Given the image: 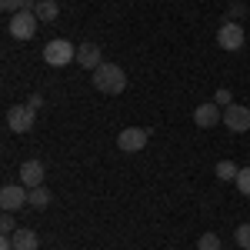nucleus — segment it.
I'll return each instance as SVG.
<instances>
[{
    "label": "nucleus",
    "mask_w": 250,
    "mask_h": 250,
    "mask_svg": "<svg viewBox=\"0 0 250 250\" xmlns=\"http://www.w3.org/2000/svg\"><path fill=\"white\" fill-rule=\"evenodd\" d=\"M94 87L100 94H124L127 90V74H124V67H117V63H100L94 70Z\"/></svg>",
    "instance_id": "f257e3e1"
},
{
    "label": "nucleus",
    "mask_w": 250,
    "mask_h": 250,
    "mask_svg": "<svg viewBox=\"0 0 250 250\" xmlns=\"http://www.w3.org/2000/svg\"><path fill=\"white\" fill-rule=\"evenodd\" d=\"M43 60H47V67H67L70 60H77V47L70 43V40H50L47 47H43Z\"/></svg>",
    "instance_id": "f03ea898"
},
{
    "label": "nucleus",
    "mask_w": 250,
    "mask_h": 250,
    "mask_svg": "<svg viewBox=\"0 0 250 250\" xmlns=\"http://www.w3.org/2000/svg\"><path fill=\"white\" fill-rule=\"evenodd\" d=\"M37 23L40 20L34 10H20V14H14L7 20V30H10V37H17V40H30L37 34Z\"/></svg>",
    "instance_id": "7ed1b4c3"
},
{
    "label": "nucleus",
    "mask_w": 250,
    "mask_h": 250,
    "mask_svg": "<svg viewBox=\"0 0 250 250\" xmlns=\"http://www.w3.org/2000/svg\"><path fill=\"white\" fill-rule=\"evenodd\" d=\"M147 140H150V130H144V127H124L117 134V147L124 154H140L147 147Z\"/></svg>",
    "instance_id": "20e7f679"
},
{
    "label": "nucleus",
    "mask_w": 250,
    "mask_h": 250,
    "mask_svg": "<svg viewBox=\"0 0 250 250\" xmlns=\"http://www.w3.org/2000/svg\"><path fill=\"white\" fill-rule=\"evenodd\" d=\"M0 207L10 213H17L20 207H30V190L23 187V184H7L3 190H0Z\"/></svg>",
    "instance_id": "39448f33"
},
{
    "label": "nucleus",
    "mask_w": 250,
    "mask_h": 250,
    "mask_svg": "<svg viewBox=\"0 0 250 250\" xmlns=\"http://www.w3.org/2000/svg\"><path fill=\"white\" fill-rule=\"evenodd\" d=\"M34 120H37V110H30L27 104H17V107L7 110V127H10L14 134H27V130H34Z\"/></svg>",
    "instance_id": "423d86ee"
},
{
    "label": "nucleus",
    "mask_w": 250,
    "mask_h": 250,
    "mask_svg": "<svg viewBox=\"0 0 250 250\" xmlns=\"http://www.w3.org/2000/svg\"><path fill=\"white\" fill-rule=\"evenodd\" d=\"M43 180H47V167H43L40 160H23V164H20V184H23L27 190L43 187Z\"/></svg>",
    "instance_id": "0eeeda50"
},
{
    "label": "nucleus",
    "mask_w": 250,
    "mask_h": 250,
    "mask_svg": "<svg viewBox=\"0 0 250 250\" xmlns=\"http://www.w3.org/2000/svg\"><path fill=\"white\" fill-rule=\"evenodd\" d=\"M217 43H220L224 50H240V47H244V27H240L237 20H227V23L217 30Z\"/></svg>",
    "instance_id": "6e6552de"
},
{
    "label": "nucleus",
    "mask_w": 250,
    "mask_h": 250,
    "mask_svg": "<svg viewBox=\"0 0 250 250\" xmlns=\"http://www.w3.org/2000/svg\"><path fill=\"white\" fill-rule=\"evenodd\" d=\"M224 124L230 127L233 134H244V130H250V107H237V104L224 107Z\"/></svg>",
    "instance_id": "1a4fd4ad"
},
{
    "label": "nucleus",
    "mask_w": 250,
    "mask_h": 250,
    "mask_svg": "<svg viewBox=\"0 0 250 250\" xmlns=\"http://www.w3.org/2000/svg\"><path fill=\"white\" fill-rule=\"evenodd\" d=\"M220 120H224V107H217V104H200V107L193 110V124L204 127V130H207V127H217Z\"/></svg>",
    "instance_id": "9d476101"
},
{
    "label": "nucleus",
    "mask_w": 250,
    "mask_h": 250,
    "mask_svg": "<svg viewBox=\"0 0 250 250\" xmlns=\"http://www.w3.org/2000/svg\"><path fill=\"white\" fill-rule=\"evenodd\" d=\"M77 63L83 67V70H97L104 60H100V47L97 43H80L77 47Z\"/></svg>",
    "instance_id": "9b49d317"
},
{
    "label": "nucleus",
    "mask_w": 250,
    "mask_h": 250,
    "mask_svg": "<svg viewBox=\"0 0 250 250\" xmlns=\"http://www.w3.org/2000/svg\"><path fill=\"white\" fill-rule=\"evenodd\" d=\"M10 237H14V250H37L40 247V237L30 227H17Z\"/></svg>",
    "instance_id": "f8f14e48"
},
{
    "label": "nucleus",
    "mask_w": 250,
    "mask_h": 250,
    "mask_svg": "<svg viewBox=\"0 0 250 250\" xmlns=\"http://www.w3.org/2000/svg\"><path fill=\"white\" fill-rule=\"evenodd\" d=\"M34 14H37V20H47V23H50V20H57L60 3L57 0H37V10H34Z\"/></svg>",
    "instance_id": "ddd939ff"
},
{
    "label": "nucleus",
    "mask_w": 250,
    "mask_h": 250,
    "mask_svg": "<svg viewBox=\"0 0 250 250\" xmlns=\"http://www.w3.org/2000/svg\"><path fill=\"white\" fill-rule=\"evenodd\" d=\"M50 200H54V193L47 190V187H34V190H30V207H50Z\"/></svg>",
    "instance_id": "4468645a"
},
{
    "label": "nucleus",
    "mask_w": 250,
    "mask_h": 250,
    "mask_svg": "<svg viewBox=\"0 0 250 250\" xmlns=\"http://www.w3.org/2000/svg\"><path fill=\"white\" fill-rule=\"evenodd\" d=\"M237 173H240V167L233 160H220L217 164V180H237Z\"/></svg>",
    "instance_id": "2eb2a0df"
},
{
    "label": "nucleus",
    "mask_w": 250,
    "mask_h": 250,
    "mask_svg": "<svg viewBox=\"0 0 250 250\" xmlns=\"http://www.w3.org/2000/svg\"><path fill=\"white\" fill-rule=\"evenodd\" d=\"M237 190L244 193V197H250V167H240V173H237Z\"/></svg>",
    "instance_id": "dca6fc26"
},
{
    "label": "nucleus",
    "mask_w": 250,
    "mask_h": 250,
    "mask_svg": "<svg viewBox=\"0 0 250 250\" xmlns=\"http://www.w3.org/2000/svg\"><path fill=\"white\" fill-rule=\"evenodd\" d=\"M197 250H220V237H217V233H204V237L197 240Z\"/></svg>",
    "instance_id": "f3484780"
},
{
    "label": "nucleus",
    "mask_w": 250,
    "mask_h": 250,
    "mask_svg": "<svg viewBox=\"0 0 250 250\" xmlns=\"http://www.w3.org/2000/svg\"><path fill=\"white\" fill-rule=\"evenodd\" d=\"M233 240H237L244 250H250V224H240V227L233 230Z\"/></svg>",
    "instance_id": "a211bd4d"
},
{
    "label": "nucleus",
    "mask_w": 250,
    "mask_h": 250,
    "mask_svg": "<svg viewBox=\"0 0 250 250\" xmlns=\"http://www.w3.org/2000/svg\"><path fill=\"white\" fill-rule=\"evenodd\" d=\"M23 3H27V0H0V7H3V14H10V17L23 10Z\"/></svg>",
    "instance_id": "6ab92c4d"
},
{
    "label": "nucleus",
    "mask_w": 250,
    "mask_h": 250,
    "mask_svg": "<svg viewBox=\"0 0 250 250\" xmlns=\"http://www.w3.org/2000/svg\"><path fill=\"white\" fill-rule=\"evenodd\" d=\"M0 230H3V233L17 230V220H14V213H10V210H3V217H0Z\"/></svg>",
    "instance_id": "aec40b11"
},
{
    "label": "nucleus",
    "mask_w": 250,
    "mask_h": 250,
    "mask_svg": "<svg viewBox=\"0 0 250 250\" xmlns=\"http://www.w3.org/2000/svg\"><path fill=\"white\" fill-rule=\"evenodd\" d=\"M213 104H217V107H230V104H233V100H230V90H224V87H220V90L213 94Z\"/></svg>",
    "instance_id": "412c9836"
},
{
    "label": "nucleus",
    "mask_w": 250,
    "mask_h": 250,
    "mask_svg": "<svg viewBox=\"0 0 250 250\" xmlns=\"http://www.w3.org/2000/svg\"><path fill=\"white\" fill-rule=\"evenodd\" d=\"M27 107H30V110H40V107H43V97H40V94H30V97H27Z\"/></svg>",
    "instance_id": "4be33fe9"
},
{
    "label": "nucleus",
    "mask_w": 250,
    "mask_h": 250,
    "mask_svg": "<svg viewBox=\"0 0 250 250\" xmlns=\"http://www.w3.org/2000/svg\"><path fill=\"white\" fill-rule=\"evenodd\" d=\"M230 17H244V3H233V7H230Z\"/></svg>",
    "instance_id": "5701e85b"
}]
</instances>
